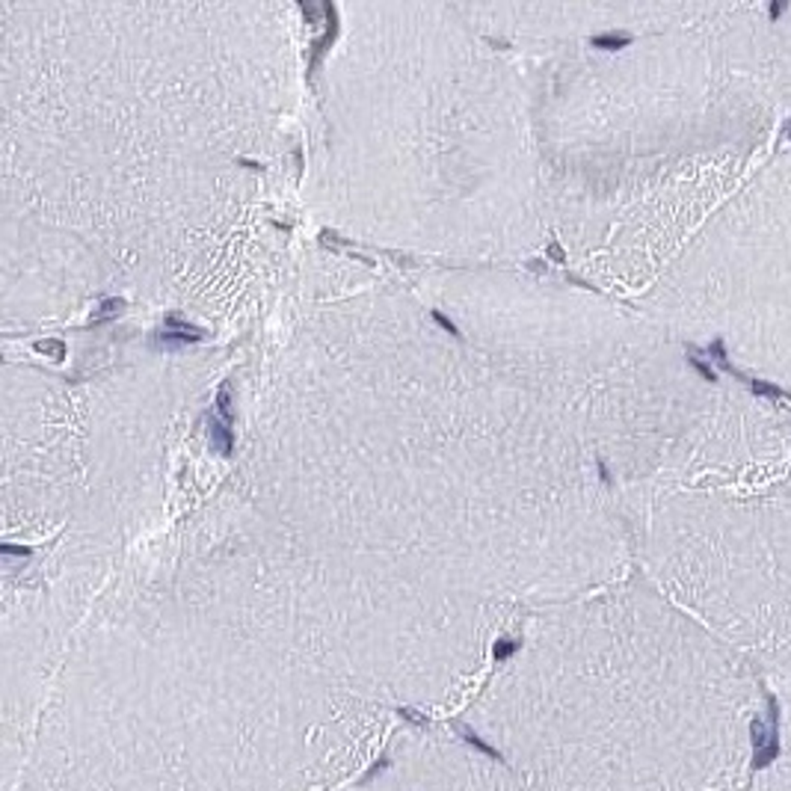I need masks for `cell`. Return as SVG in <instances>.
<instances>
[{
  "label": "cell",
  "instance_id": "4",
  "mask_svg": "<svg viewBox=\"0 0 791 791\" xmlns=\"http://www.w3.org/2000/svg\"><path fill=\"white\" fill-rule=\"evenodd\" d=\"M158 338L163 341V344H190V341H202L205 333H202V329L190 326V324L179 321V317H167Z\"/></svg>",
  "mask_w": 791,
  "mask_h": 791
},
{
  "label": "cell",
  "instance_id": "6",
  "mask_svg": "<svg viewBox=\"0 0 791 791\" xmlns=\"http://www.w3.org/2000/svg\"><path fill=\"white\" fill-rule=\"evenodd\" d=\"M335 9H333V18H329V27H326V33H324V39H317L314 42V54H312V60H309V68H314L317 63H321V56H324V51H326V45L335 39Z\"/></svg>",
  "mask_w": 791,
  "mask_h": 791
},
{
  "label": "cell",
  "instance_id": "2",
  "mask_svg": "<svg viewBox=\"0 0 791 791\" xmlns=\"http://www.w3.org/2000/svg\"><path fill=\"white\" fill-rule=\"evenodd\" d=\"M362 791H534L522 779L492 774L483 762H471L466 755L424 753L412 762H397Z\"/></svg>",
  "mask_w": 791,
  "mask_h": 791
},
{
  "label": "cell",
  "instance_id": "10",
  "mask_svg": "<svg viewBox=\"0 0 791 791\" xmlns=\"http://www.w3.org/2000/svg\"><path fill=\"white\" fill-rule=\"evenodd\" d=\"M596 48H622V45H629V36H622V33H608V36H596L593 39Z\"/></svg>",
  "mask_w": 791,
  "mask_h": 791
},
{
  "label": "cell",
  "instance_id": "8",
  "mask_svg": "<svg viewBox=\"0 0 791 791\" xmlns=\"http://www.w3.org/2000/svg\"><path fill=\"white\" fill-rule=\"evenodd\" d=\"M217 412H220V418L226 421V424H231V421H234V412H231V392H229V385H222V388H220V395H217Z\"/></svg>",
  "mask_w": 791,
  "mask_h": 791
},
{
  "label": "cell",
  "instance_id": "9",
  "mask_svg": "<svg viewBox=\"0 0 791 791\" xmlns=\"http://www.w3.org/2000/svg\"><path fill=\"white\" fill-rule=\"evenodd\" d=\"M36 350L45 353V356H54V359H63V356H66V344H63V341H54V338L36 341Z\"/></svg>",
  "mask_w": 791,
  "mask_h": 791
},
{
  "label": "cell",
  "instance_id": "13",
  "mask_svg": "<svg viewBox=\"0 0 791 791\" xmlns=\"http://www.w3.org/2000/svg\"><path fill=\"white\" fill-rule=\"evenodd\" d=\"M27 791H45V788H36V786H30Z\"/></svg>",
  "mask_w": 791,
  "mask_h": 791
},
{
  "label": "cell",
  "instance_id": "11",
  "mask_svg": "<svg viewBox=\"0 0 791 791\" xmlns=\"http://www.w3.org/2000/svg\"><path fill=\"white\" fill-rule=\"evenodd\" d=\"M433 317H436V324H439L442 329H447V333H451V335H459V333H457V326H454L451 321H447V317H445L442 312H436Z\"/></svg>",
  "mask_w": 791,
  "mask_h": 791
},
{
  "label": "cell",
  "instance_id": "5",
  "mask_svg": "<svg viewBox=\"0 0 791 791\" xmlns=\"http://www.w3.org/2000/svg\"><path fill=\"white\" fill-rule=\"evenodd\" d=\"M208 433H211V447H214L217 454L229 457L234 451V436H231V427L222 418H208Z\"/></svg>",
  "mask_w": 791,
  "mask_h": 791
},
{
  "label": "cell",
  "instance_id": "7",
  "mask_svg": "<svg viewBox=\"0 0 791 791\" xmlns=\"http://www.w3.org/2000/svg\"><path fill=\"white\" fill-rule=\"evenodd\" d=\"M122 312V300H104L101 309L96 312V317H92V324H104V321H113L116 314Z\"/></svg>",
  "mask_w": 791,
  "mask_h": 791
},
{
  "label": "cell",
  "instance_id": "12",
  "mask_svg": "<svg viewBox=\"0 0 791 791\" xmlns=\"http://www.w3.org/2000/svg\"><path fill=\"white\" fill-rule=\"evenodd\" d=\"M0 551H4V554H30V549L13 546V542H6V546H0Z\"/></svg>",
  "mask_w": 791,
  "mask_h": 791
},
{
  "label": "cell",
  "instance_id": "1",
  "mask_svg": "<svg viewBox=\"0 0 791 791\" xmlns=\"http://www.w3.org/2000/svg\"><path fill=\"white\" fill-rule=\"evenodd\" d=\"M759 726L744 661L652 625L613 634L492 747L534 791H747Z\"/></svg>",
  "mask_w": 791,
  "mask_h": 791
},
{
  "label": "cell",
  "instance_id": "3",
  "mask_svg": "<svg viewBox=\"0 0 791 791\" xmlns=\"http://www.w3.org/2000/svg\"><path fill=\"white\" fill-rule=\"evenodd\" d=\"M747 791H791V682L783 693L776 750L771 755V762L753 771Z\"/></svg>",
  "mask_w": 791,
  "mask_h": 791
}]
</instances>
